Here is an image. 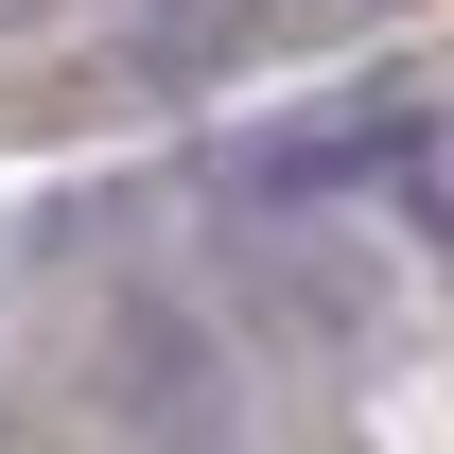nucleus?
<instances>
[{
	"mask_svg": "<svg viewBox=\"0 0 454 454\" xmlns=\"http://www.w3.org/2000/svg\"><path fill=\"white\" fill-rule=\"evenodd\" d=\"M210 315L262 349V367H315V385H349V367H385L402 280L349 245L333 210H280V192H245V210H227V245H210Z\"/></svg>",
	"mask_w": 454,
	"mask_h": 454,
	"instance_id": "f257e3e1",
	"label": "nucleus"
},
{
	"mask_svg": "<svg viewBox=\"0 0 454 454\" xmlns=\"http://www.w3.org/2000/svg\"><path fill=\"white\" fill-rule=\"evenodd\" d=\"M88 385L140 454H245V333L210 315V280H122Z\"/></svg>",
	"mask_w": 454,
	"mask_h": 454,
	"instance_id": "f03ea898",
	"label": "nucleus"
}]
</instances>
